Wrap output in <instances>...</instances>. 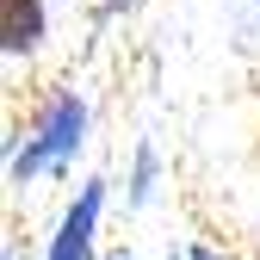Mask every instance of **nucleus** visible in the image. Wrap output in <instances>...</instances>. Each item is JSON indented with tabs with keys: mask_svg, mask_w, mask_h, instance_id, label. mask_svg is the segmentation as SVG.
<instances>
[{
	"mask_svg": "<svg viewBox=\"0 0 260 260\" xmlns=\"http://www.w3.org/2000/svg\"><path fill=\"white\" fill-rule=\"evenodd\" d=\"M81 124H87L81 100H56V106H50V124H44V137L25 143V155L13 161V174L25 180V174H38V168H56L62 155H75V149H81Z\"/></svg>",
	"mask_w": 260,
	"mask_h": 260,
	"instance_id": "1",
	"label": "nucleus"
},
{
	"mask_svg": "<svg viewBox=\"0 0 260 260\" xmlns=\"http://www.w3.org/2000/svg\"><path fill=\"white\" fill-rule=\"evenodd\" d=\"M0 44L7 56H25L44 44V0H0Z\"/></svg>",
	"mask_w": 260,
	"mask_h": 260,
	"instance_id": "2",
	"label": "nucleus"
},
{
	"mask_svg": "<svg viewBox=\"0 0 260 260\" xmlns=\"http://www.w3.org/2000/svg\"><path fill=\"white\" fill-rule=\"evenodd\" d=\"M100 199H106L100 186H87V192H81V205L69 211V223H62V236H56L50 260H87V242H93V217H100Z\"/></svg>",
	"mask_w": 260,
	"mask_h": 260,
	"instance_id": "3",
	"label": "nucleus"
},
{
	"mask_svg": "<svg viewBox=\"0 0 260 260\" xmlns=\"http://www.w3.org/2000/svg\"><path fill=\"white\" fill-rule=\"evenodd\" d=\"M118 7H130V0H106V13H118Z\"/></svg>",
	"mask_w": 260,
	"mask_h": 260,
	"instance_id": "4",
	"label": "nucleus"
},
{
	"mask_svg": "<svg viewBox=\"0 0 260 260\" xmlns=\"http://www.w3.org/2000/svg\"><path fill=\"white\" fill-rule=\"evenodd\" d=\"M192 260H211V254H205V248H199V254H192Z\"/></svg>",
	"mask_w": 260,
	"mask_h": 260,
	"instance_id": "5",
	"label": "nucleus"
}]
</instances>
